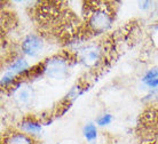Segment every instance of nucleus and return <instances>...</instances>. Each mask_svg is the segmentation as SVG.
<instances>
[{"mask_svg": "<svg viewBox=\"0 0 158 144\" xmlns=\"http://www.w3.org/2000/svg\"><path fill=\"white\" fill-rule=\"evenodd\" d=\"M142 81L149 88H157L158 87V69H151L143 76Z\"/></svg>", "mask_w": 158, "mask_h": 144, "instance_id": "20e7f679", "label": "nucleus"}, {"mask_svg": "<svg viewBox=\"0 0 158 144\" xmlns=\"http://www.w3.org/2000/svg\"><path fill=\"white\" fill-rule=\"evenodd\" d=\"M27 68H28V62L23 59H20L10 64V66L8 68V72L15 76L16 73L24 72V71L27 70Z\"/></svg>", "mask_w": 158, "mask_h": 144, "instance_id": "423d86ee", "label": "nucleus"}, {"mask_svg": "<svg viewBox=\"0 0 158 144\" xmlns=\"http://www.w3.org/2000/svg\"><path fill=\"white\" fill-rule=\"evenodd\" d=\"M19 100L21 102H23V103L28 102L30 100V93H29V90L27 89L20 90V93H19Z\"/></svg>", "mask_w": 158, "mask_h": 144, "instance_id": "9d476101", "label": "nucleus"}, {"mask_svg": "<svg viewBox=\"0 0 158 144\" xmlns=\"http://www.w3.org/2000/svg\"><path fill=\"white\" fill-rule=\"evenodd\" d=\"M98 130H96V127H95V125L93 124H88L86 125L85 127H84V135L86 137L88 141H94L98 136Z\"/></svg>", "mask_w": 158, "mask_h": 144, "instance_id": "6e6552de", "label": "nucleus"}, {"mask_svg": "<svg viewBox=\"0 0 158 144\" xmlns=\"http://www.w3.org/2000/svg\"><path fill=\"white\" fill-rule=\"evenodd\" d=\"M6 144H33V142L25 134L17 133V134H13L12 136H9Z\"/></svg>", "mask_w": 158, "mask_h": 144, "instance_id": "39448f33", "label": "nucleus"}, {"mask_svg": "<svg viewBox=\"0 0 158 144\" xmlns=\"http://www.w3.org/2000/svg\"><path fill=\"white\" fill-rule=\"evenodd\" d=\"M45 71L51 78L63 79L67 74V63L61 59H51L46 63Z\"/></svg>", "mask_w": 158, "mask_h": 144, "instance_id": "f257e3e1", "label": "nucleus"}, {"mask_svg": "<svg viewBox=\"0 0 158 144\" xmlns=\"http://www.w3.org/2000/svg\"><path fill=\"white\" fill-rule=\"evenodd\" d=\"M22 128L27 133L35 134V133H38L41 130V126L36 121H24L22 124Z\"/></svg>", "mask_w": 158, "mask_h": 144, "instance_id": "0eeeda50", "label": "nucleus"}, {"mask_svg": "<svg viewBox=\"0 0 158 144\" xmlns=\"http://www.w3.org/2000/svg\"><path fill=\"white\" fill-rule=\"evenodd\" d=\"M112 120V116L111 114H103L98 119V125L99 126H106V125H109Z\"/></svg>", "mask_w": 158, "mask_h": 144, "instance_id": "1a4fd4ad", "label": "nucleus"}, {"mask_svg": "<svg viewBox=\"0 0 158 144\" xmlns=\"http://www.w3.org/2000/svg\"><path fill=\"white\" fill-rule=\"evenodd\" d=\"M111 24V17L107 12H104L102 9L95 10L91 15L89 19V25H91L95 31L102 32L107 30Z\"/></svg>", "mask_w": 158, "mask_h": 144, "instance_id": "f03ea898", "label": "nucleus"}, {"mask_svg": "<svg viewBox=\"0 0 158 144\" xmlns=\"http://www.w3.org/2000/svg\"><path fill=\"white\" fill-rule=\"evenodd\" d=\"M43 41L39 37L35 35H29L22 43V51L29 56H36L43 48Z\"/></svg>", "mask_w": 158, "mask_h": 144, "instance_id": "7ed1b4c3", "label": "nucleus"}]
</instances>
